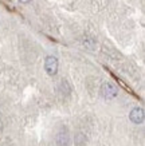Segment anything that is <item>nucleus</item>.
Wrapping results in <instances>:
<instances>
[{
  "instance_id": "f03ea898",
  "label": "nucleus",
  "mask_w": 145,
  "mask_h": 146,
  "mask_svg": "<svg viewBox=\"0 0 145 146\" xmlns=\"http://www.w3.org/2000/svg\"><path fill=\"white\" fill-rule=\"evenodd\" d=\"M101 91H102L104 98H106V99H113L114 97H117V89L114 87V84L109 83V82L102 84Z\"/></svg>"
},
{
  "instance_id": "7ed1b4c3",
  "label": "nucleus",
  "mask_w": 145,
  "mask_h": 146,
  "mask_svg": "<svg viewBox=\"0 0 145 146\" xmlns=\"http://www.w3.org/2000/svg\"><path fill=\"white\" fill-rule=\"evenodd\" d=\"M129 118H130V121H132L133 123L141 125L144 122V110H142L141 107H134V109L130 111Z\"/></svg>"
},
{
  "instance_id": "20e7f679",
  "label": "nucleus",
  "mask_w": 145,
  "mask_h": 146,
  "mask_svg": "<svg viewBox=\"0 0 145 146\" xmlns=\"http://www.w3.org/2000/svg\"><path fill=\"white\" fill-rule=\"evenodd\" d=\"M57 143L59 146H69L70 143V135L66 130L65 131H61V133L57 135Z\"/></svg>"
},
{
  "instance_id": "f257e3e1",
  "label": "nucleus",
  "mask_w": 145,
  "mask_h": 146,
  "mask_svg": "<svg viewBox=\"0 0 145 146\" xmlns=\"http://www.w3.org/2000/svg\"><path fill=\"white\" fill-rule=\"evenodd\" d=\"M44 68L48 75H55L58 71V59L55 56H47L44 62Z\"/></svg>"
},
{
  "instance_id": "423d86ee",
  "label": "nucleus",
  "mask_w": 145,
  "mask_h": 146,
  "mask_svg": "<svg viewBox=\"0 0 145 146\" xmlns=\"http://www.w3.org/2000/svg\"><path fill=\"white\" fill-rule=\"evenodd\" d=\"M19 1H20V3H24V4H27V3H30L31 0H19Z\"/></svg>"
},
{
  "instance_id": "39448f33",
  "label": "nucleus",
  "mask_w": 145,
  "mask_h": 146,
  "mask_svg": "<svg viewBox=\"0 0 145 146\" xmlns=\"http://www.w3.org/2000/svg\"><path fill=\"white\" fill-rule=\"evenodd\" d=\"M114 78H116V80H117V82H118V83H120V84H121V86H122L124 89L126 90V91H129V93H130V94H133L132 89H130V87H129V86H128V84H125V83H124V82H122V80L120 79V78H117V76H114Z\"/></svg>"
}]
</instances>
